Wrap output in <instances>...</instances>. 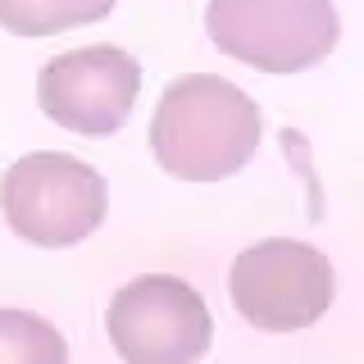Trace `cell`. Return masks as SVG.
I'll list each match as a JSON object with an SVG mask.
<instances>
[{"label": "cell", "mask_w": 364, "mask_h": 364, "mask_svg": "<svg viewBox=\"0 0 364 364\" xmlns=\"http://www.w3.org/2000/svg\"><path fill=\"white\" fill-rule=\"evenodd\" d=\"M259 132V105L237 82L187 73L173 77L155 105L151 155L178 182H223L250 164Z\"/></svg>", "instance_id": "obj_1"}, {"label": "cell", "mask_w": 364, "mask_h": 364, "mask_svg": "<svg viewBox=\"0 0 364 364\" xmlns=\"http://www.w3.org/2000/svg\"><path fill=\"white\" fill-rule=\"evenodd\" d=\"M0 210H5V223L14 228V237L41 250H64L87 242L105 223L109 191L105 178L82 159L60 151H32L5 168Z\"/></svg>", "instance_id": "obj_2"}, {"label": "cell", "mask_w": 364, "mask_h": 364, "mask_svg": "<svg viewBox=\"0 0 364 364\" xmlns=\"http://www.w3.org/2000/svg\"><path fill=\"white\" fill-rule=\"evenodd\" d=\"M205 37L259 73H305L333 55L341 18L333 0H210Z\"/></svg>", "instance_id": "obj_3"}, {"label": "cell", "mask_w": 364, "mask_h": 364, "mask_svg": "<svg viewBox=\"0 0 364 364\" xmlns=\"http://www.w3.org/2000/svg\"><path fill=\"white\" fill-rule=\"evenodd\" d=\"M237 314L259 333H301L328 314L337 296V273L323 250L291 237L246 246L228 273Z\"/></svg>", "instance_id": "obj_4"}, {"label": "cell", "mask_w": 364, "mask_h": 364, "mask_svg": "<svg viewBox=\"0 0 364 364\" xmlns=\"http://www.w3.org/2000/svg\"><path fill=\"white\" fill-rule=\"evenodd\" d=\"M105 333L128 364H196L214 341V318L191 282L141 273L114 291Z\"/></svg>", "instance_id": "obj_5"}, {"label": "cell", "mask_w": 364, "mask_h": 364, "mask_svg": "<svg viewBox=\"0 0 364 364\" xmlns=\"http://www.w3.org/2000/svg\"><path fill=\"white\" fill-rule=\"evenodd\" d=\"M141 91V64L119 46H82L55 55L37 77V105L77 136H109L128 123Z\"/></svg>", "instance_id": "obj_6"}, {"label": "cell", "mask_w": 364, "mask_h": 364, "mask_svg": "<svg viewBox=\"0 0 364 364\" xmlns=\"http://www.w3.org/2000/svg\"><path fill=\"white\" fill-rule=\"evenodd\" d=\"M119 0H0V28L9 37H55L114 14Z\"/></svg>", "instance_id": "obj_7"}, {"label": "cell", "mask_w": 364, "mask_h": 364, "mask_svg": "<svg viewBox=\"0 0 364 364\" xmlns=\"http://www.w3.org/2000/svg\"><path fill=\"white\" fill-rule=\"evenodd\" d=\"M0 364H68V341L41 314L0 310Z\"/></svg>", "instance_id": "obj_8"}, {"label": "cell", "mask_w": 364, "mask_h": 364, "mask_svg": "<svg viewBox=\"0 0 364 364\" xmlns=\"http://www.w3.org/2000/svg\"><path fill=\"white\" fill-rule=\"evenodd\" d=\"M278 141H282V155H287V159H291V164H296V168H301V178H305V182H310V210L318 214V205H323V200H318V182H314V168H310V155H305V136H301V132H291V128H282V132H278Z\"/></svg>", "instance_id": "obj_9"}]
</instances>
